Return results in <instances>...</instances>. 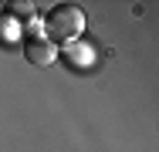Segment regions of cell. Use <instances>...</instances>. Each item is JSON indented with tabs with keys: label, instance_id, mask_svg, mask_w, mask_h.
Listing matches in <instances>:
<instances>
[{
	"label": "cell",
	"instance_id": "obj_1",
	"mask_svg": "<svg viewBox=\"0 0 159 152\" xmlns=\"http://www.w3.org/2000/svg\"><path fill=\"white\" fill-rule=\"evenodd\" d=\"M44 34H48V41L54 47L58 44H75L85 34V10L78 3H58V7H51V14L44 17Z\"/></svg>",
	"mask_w": 159,
	"mask_h": 152
},
{
	"label": "cell",
	"instance_id": "obj_3",
	"mask_svg": "<svg viewBox=\"0 0 159 152\" xmlns=\"http://www.w3.org/2000/svg\"><path fill=\"white\" fill-rule=\"evenodd\" d=\"M68 58H71L75 68H88L95 61V54H92V47H85L81 41H75V44H68Z\"/></svg>",
	"mask_w": 159,
	"mask_h": 152
},
{
	"label": "cell",
	"instance_id": "obj_4",
	"mask_svg": "<svg viewBox=\"0 0 159 152\" xmlns=\"http://www.w3.org/2000/svg\"><path fill=\"white\" fill-rule=\"evenodd\" d=\"M10 10H14L17 17H31V14H34V3H27V0H14Z\"/></svg>",
	"mask_w": 159,
	"mask_h": 152
},
{
	"label": "cell",
	"instance_id": "obj_2",
	"mask_svg": "<svg viewBox=\"0 0 159 152\" xmlns=\"http://www.w3.org/2000/svg\"><path fill=\"white\" fill-rule=\"evenodd\" d=\"M24 54H27V61L37 64V68H51V64L58 61V47H54L48 37H31V41L24 44Z\"/></svg>",
	"mask_w": 159,
	"mask_h": 152
}]
</instances>
